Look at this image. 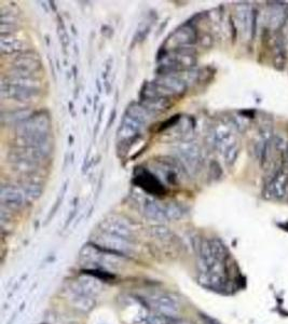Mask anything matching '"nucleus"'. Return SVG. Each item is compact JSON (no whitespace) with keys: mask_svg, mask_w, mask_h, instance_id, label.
<instances>
[{"mask_svg":"<svg viewBox=\"0 0 288 324\" xmlns=\"http://www.w3.org/2000/svg\"><path fill=\"white\" fill-rule=\"evenodd\" d=\"M67 297L75 309L81 313L91 312L94 309L96 304L94 297L84 294V293L75 289L72 285H69V288L67 289Z\"/></svg>","mask_w":288,"mask_h":324,"instance_id":"nucleus-17","label":"nucleus"},{"mask_svg":"<svg viewBox=\"0 0 288 324\" xmlns=\"http://www.w3.org/2000/svg\"><path fill=\"white\" fill-rule=\"evenodd\" d=\"M145 125L143 122L132 117L127 113L123 115L120 121V126L117 131V140L119 143L131 142L142 132Z\"/></svg>","mask_w":288,"mask_h":324,"instance_id":"nucleus-12","label":"nucleus"},{"mask_svg":"<svg viewBox=\"0 0 288 324\" xmlns=\"http://www.w3.org/2000/svg\"><path fill=\"white\" fill-rule=\"evenodd\" d=\"M20 186L22 190L24 191L26 198L30 201H36L43 194L42 184L34 180V177H26V180L23 181L20 184Z\"/></svg>","mask_w":288,"mask_h":324,"instance_id":"nucleus-22","label":"nucleus"},{"mask_svg":"<svg viewBox=\"0 0 288 324\" xmlns=\"http://www.w3.org/2000/svg\"><path fill=\"white\" fill-rule=\"evenodd\" d=\"M178 161L181 162L186 171L192 174L200 171L203 162L201 147L194 142H182L176 146Z\"/></svg>","mask_w":288,"mask_h":324,"instance_id":"nucleus-5","label":"nucleus"},{"mask_svg":"<svg viewBox=\"0 0 288 324\" xmlns=\"http://www.w3.org/2000/svg\"><path fill=\"white\" fill-rule=\"evenodd\" d=\"M42 71L41 60L34 51L27 50L18 54L12 62V66L7 76L20 77V78H36L38 74Z\"/></svg>","mask_w":288,"mask_h":324,"instance_id":"nucleus-2","label":"nucleus"},{"mask_svg":"<svg viewBox=\"0 0 288 324\" xmlns=\"http://www.w3.org/2000/svg\"><path fill=\"white\" fill-rule=\"evenodd\" d=\"M97 103H98V95H95V97H94V111H96Z\"/></svg>","mask_w":288,"mask_h":324,"instance_id":"nucleus-39","label":"nucleus"},{"mask_svg":"<svg viewBox=\"0 0 288 324\" xmlns=\"http://www.w3.org/2000/svg\"><path fill=\"white\" fill-rule=\"evenodd\" d=\"M41 89H33L19 84H13L2 79L0 82V95L3 98L12 99L17 102H27L40 95Z\"/></svg>","mask_w":288,"mask_h":324,"instance_id":"nucleus-8","label":"nucleus"},{"mask_svg":"<svg viewBox=\"0 0 288 324\" xmlns=\"http://www.w3.org/2000/svg\"><path fill=\"white\" fill-rule=\"evenodd\" d=\"M50 131L51 118L46 112H37L32 117L14 127V134L17 137L50 135Z\"/></svg>","mask_w":288,"mask_h":324,"instance_id":"nucleus-3","label":"nucleus"},{"mask_svg":"<svg viewBox=\"0 0 288 324\" xmlns=\"http://www.w3.org/2000/svg\"><path fill=\"white\" fill-rule=\"evenodd\" d=\"M12 171L24 177H36L41 170V164H36V162L30 161H15L9 164Z\"/></svg>","mask_w":288,"mask_h":324,"instance_id":"nucleus-21","label":"nucleus"},{"mask_svg":"<svg viewBox=\"0 0 288 324\" xmlns=\"http://www.w3.org/2000/svg\"><path fill=\"white\" fill-rule=\"evenodd\" d=\"M146 323H148V324H191L190 322L178 318V317H176V318L164 317V315H161L159 313L147 317Z\"/></svg>","mask_w":288,"mask_h":324,"instance_id":"nucleus-26","label":"nucleus"},{"mask_svg":"<svg viewBox=\"0 0 288 324\" xmlns=\"http://www.w3.org/2000/svg\"><path fill=\"white\" fill-rule=\"evenodd\" d=\"M20 19L17 12L10 10L9 8L3 7L0 10V24H11L18 25Z\"/></svg>","mask_w":288,"mask_h":324,"instance_id":"nucleus-29","label":"nucleus"},{"mask_svg":"<svg viewBox=\"0 0 288 324\" xmlns=\"http://www.w3.org/2000/svg\"><path fill=\"white\" fill-rule=\"evenodd\" d=\"M144 213L148 219L155 222H165L164 203L154 199H146L144 203Z\"/></svg>","mask_w":288,"mask_h":324,"instance_id":"nucleus-20","label":"nucleus"},{"mask_svg":"<svg viewBox=\"0 0 288 324\" xmlns=\"http://www.w3.org/2000/svg\"><path fill=\"white\" fill-rule=\"evenodd\" d=\"M150 29H151V22L150 21H144L143 23H141V25L138 26L137 28V32L134 36V42H142L146 39V37L148 36V34L150 33Z\"/></svg>","mask_w":288,"mask_h":324,"instance_id":"nucleus-31","label":"nucleus"},{"mask_svg":"<svg viewBox=\"0 0 288 324\" xmlns=\"http://www.w3.org/2000/svg\"><path fill=\"white\" fill-rule=\"evenodd\" d=\"M287 158H288V150H287Z\"/></svg>","mask_w":288,"mask_h":324,"instance_id":"nucleus-41","label":"nucleus"},{"mask_svg":"<svg viewBox=\"0 0 288 324\" xmlns=\"http://www.w3.org/2000/svg\"><path fill=\"white\" fill-rule=\"evenodd\" d=\"M146 324H148V323H146Z\"/></svg>","mask_w":288,"mask_h":324,"instance_id":"nucleus-42","label":"nucleus"},{"mask_svg":"<svg viewBox=\"0 0 288 324\" xmlns=\"http://www.w3.org/2000/svg\"><path fill=\"white\" fill-rule=\"evenodd\" d=\"M57 34L60 38V42L62 44V47H63V51L64 53H67V48L69 44V36L63 22V19H62L60 15H57Z\"/></svg>","mask_w":288,"mask_h":324,"instance_id":"nucleus-30","label":"nucleus"},{"mask_svg":"<svg viewBox=\"0 0 288 324\" xmlns=\"http://www.w3.org/2000/svg\"><path fill=\"white\" fill-rule=\"evenodd\" d=\"M26 196L21 187L15 185L4 184L0 188V201L8 210H20L26 203Z\"/></svg>","mask_w":288,"mask_h":324,"instance_id":"nucleus-10","label":"nucleus"},{"mask_svg":"<svg viewBox=\"0 0 288 324\" xmlns=\"http://www.w3.org/2000/svg\"><path fill=\"white\" fill-rule=\"evenodd\" d=\"M124 257L107 252L98 246L88 243L80 251V261L92 270H113L122 265Z\"/></svg>","mask_w":288,"mask_h":324,"instance_id":"nucleus-1","label":"nucleus"},{"mask_svg":"<svg viewBox=\"0 0 288 324\" xmlns=\"http://www.w3.org/2000/svg\"><path fill=\"white\" fill-rule=\"evenodd\" d=\"M164 212L166 221H178L185 215V209L176 202L164 203Z\"/></svg>","mask_w":288,"mask_h":324,"instance_id":"nucleus-25","label":"nucleus"},{"mask_svg":"<svg viewBox=\"0 0 288 324\" xmlns=\"http://www.w3.org/2000/svg\"><path fill=\"white\" fill-rule=\"evenodd\" d=\"M180 120H181V115L172 116V117H170L169 119H167L166 121H164L162 123L161 127H160V131H164V130H167L169 128L176 126Z\"/></svg>","mask_w":288,"mask_h":324,"instance_id":"nucleus-33","label":"nucleus"},{"mask_svg":"<svg viewBox=\"0 0 288 324\" xmlns=\"http://www.w3.org/2000/svg\"><path fill=\"white\" fill-rule=\"evenodd\" d=\"M116 114H117V111H116V110H113V111L111 112L110 118H109V121H108V126H107V128H110V126H111V122H113V120H114V118H116Z\"/></svg>","mask_w":288,"mask_h":324,"instance_id":"nucleus-37","label":"nucleus"},{"mask_svg":"<svg viewBox=\"0 0 288 324\" xmlns=\"http://www.w3.org/2000/svg\"><path fill=\"white\" fill-rule=\"evenodd\" d=\"M209 243H211V249L214 256L218 260L224 263L225 258H227L228 252H227V248H225V245L222 243V241H220L219 239H212V240H209Z\"/></svg>","mask_w":288,"mask_h":324,"instance_id":"nucleus-28","label":"nucleus"},{"mask_svg":"<svg viewBox=\"0 0 288 324\" xmlns=\"http://www.w3.org/2000/svg\"><path fill=\"white\" fill-rule=\"evenodd\" d=\"M211 144L213 147L220 151L222 156L232 147L238 145L237 138L231 130L225 126H217L211 132Z\"/></svg>","mask_w":288,"mask_h":324,"instance_id":"nucleus-11","label":"nucleus"},{"mask_svg":"<svg viewBox=\"0 0 288 324\" xmlns=\"http://www.w3.org/2000/svg\"><path fill=\"white\" fill-rule=\"evenodd\" d=\"M152 81L164 89L172 98L176 96H182L187 91V88H188L186 79L182 78L180 75L158 76Z\"/></svg>","mask_w":288,"mask_h":324,"instance_id":"nucleus-15","label":"nucleus"},{"mask_svg":"<svg viewBox=\"0 0 288 324\" xmlns=\"http://www.w3.org/2000/svg\"><path fill=\"white\" fill-rule=\"evenodd\" d=\"M104 108H105V106H104V105H102V107H100V111H99V113H98V120H97L96 129H94V135H96V134H97L98 130H99V125H100V121H102V116H103Z\"/></svg>","mask_w":288,"mask_h":324,"instance_id":"nucleus-35","label":"nucleus"},{"mask_svg":"<svg viewBox=\"0 0 288 324\" xmlns=\"http://www.w3.org/2000/svg\"><path fill=\"white\" fill-rule=\"evenodd\" d=\"M209 171H211V175L214 180H219L222 175V170L219 164L216 161H212L211 166H209Z\"/></svg>","mask_w":288,"mask_h":324,"instance_id":"nucleus-34","label":"nucleus"},{"mask_svg":"<svg viewBox=\"0 0 288 324\" xmlns=\"http://www.w3.org/2000/svg\"><path fill=\"white\" fill-rule=\"evenodd\" d=\"M134 181L139 187H142L151 195L161 196L165 192V188L158 179V176H155L153 173L147 171L145 169L138 168Z\"/></svg>","mask_w":288,"mask_h":324,"instance_id":"nucleus-14","label":"nucleus"},{"mask_svg":"<svg viewBox=\"0 0 288 324\" xmlns=\"http://www.w3.org/2000/svg\"><path fill=\"white\" fill-rule=\"evenodd\" d=\"M35 112L30 108H15L11 111H3L2 112V125L3 126H10V127H17L20 123L24 122L28 118L32 117Z\"/></svg>","mask_w":288,"mask_h":324,"instance_id":"nucleus-18","label":"nucleus"},{"mask_svg":"<svg viewBox=\"0 0 288 324\" xmlns=\"http://www.w3.org/2000/svg\"><path fill=\"white\" fill-rule=\"evenodd\" d=\"M99 231L113 237H118L124 240L133 242L134 231L129 223L118 215L108 216L99 224Z\"/></svg>","mask_w":288,"mask_h":324,"instance_id":"nucleus-7","label":"nucleus"},{"mask_svg":"<svg viewBox=\"0 0 288 324\" xmlns=\"http://www.w3.org/2000/svg\"><path fill=\"white\" fill-rule=\"evenodd\" d=\"M150 234L153 238L158 239L160 241L163 242H168L172 241L174 238V234L170 231L167 227L162 226V225H155L150 228Z\"/></svg>","mask_w":288,"mask_h":324,"instance_id":"nucleus-27","label":"nucleus"},{"mask_svg":"<svg viewBox=\"0 0 288 324\" xmlns=\"http://www.w3.org/2000/svg\"><path fill=\"white\" fill-rule=\"evenodd\" d=\"M90 243L122 257L130 255V254L133 252V244H132L131 241L124 240V239L113 237L104 233H99L98 235H95V237H93L90 240Z\"/></svg>","mask_w":288,"mask_h":324,"instance_id":"nucleus-6","label":"nucleus"},{"mask_svg":"<svg viewBox=\"0 0 288 324\" xmlns=\"http://www.w3.org/2000/svg\"><path fill=\"white\" fill-rule=\"evenodd\" d=\"M202 320H203V324H219L209 317H202Z\"/></svg>","mask_w":288,"mask_h":324,"instance_id":"nucleus-36","label":"nucleus"},{"mask_svg":"<svg viewBox=\"0 0 288 324\" xmlns=\"http://www.w3.org/2000/svg\"><path fill=\"white\" fill-rule=\"evenodd\" d=\"M27 51L26 43L17 36H0V52L3 56H12Z\"/></svg>","mask_w":288,"mask_h":324,"instance_id":"nucleus-19","label":"nucleus"},{"mask_svg":"<svg viewBox=\"0 0 288 324\" xmlns=\"http://www.w3.org/2000/svg\"><path fill=\"white\" fill-rule=\"evenodd\" d=\"M71 285L75 289L84 293V294H87V295L92 296L94 298H96L103 291L102 280L90 273L82 275L81 277L78 278L75 282H73Z\"/></svg>","mask_w":288,"mask_h":324,"instance_id":"nucleus-16","label":"nucleus"},{"mask_svg":"<svg viewBox=\"0 0 288 324\" xmlns=\"http://www.w3.org/2000/svg\"><path fill=\"white\" fill-rule=\"evenodd\" d=\"M263 196L269 200H283L288 196V176L283 169L271 175L264 186Z\"/></svg>","mask_w":288,"mask_h":324,"instance_id":"nucleus-9","label":"nucleus"},{"mask_svg":"<svg viewBox=\"0 0 288 324\" xmlns=\"http://www.w3.org/2000/svg\"><path fill=\"white\" fill-rule=\"evenodd\" d=\"M239 24L241 29L244 34H252V25H253V11H250L247 8H241L237 13Z\"/></svg>","mask_w":288,"mask_h":324,"instance_id":"nucleus-24","label":"nucleus"},{"mask_svg":"<svg viewBox=\"0 0 288 324\" xmlns=\"http://www.w3.org/2000/svg\"><path fill=\"white\" fill-rule=\"evenodd\" d=\"M73 71H74V75H75V79H77V67L76 66L73 67Z\"/></svg>","mask_w":288,"mask_h":324,"instance_id":"nucleus-40","label":"nucleus"},{"mask_svg":"<svg viewBox=\"0 0 288 324\" xmlns=\"http://www.w3.org/2000/svg\"><path fill=\"white\" fill-rule=\"evenodd\" d=\"M239 153H240V146L238 144V145L235 146V147H232L231 149H229L223 155L225 164H227L228 166H232L236 162V160L238 159Z\"/></svg>","mask_w":288,"mask_h":324,"instance_id":"nucleus-32","label":"nucleus"},{"mask_svg":"<svg viewBox=\"0 0 288 324\" xmlns=\"http://www.w3.org/2000/svg\"><path fill=\"white\" fill-rule=\"evenodd\" d=\"M126 113L130 116H132V117L139 120L141 122H143L144 125L146 126L148 122H149L155 115L157 114H154L152 112H150L149 110H148V108H146L142 103H131L128 108H127V111Z\"/></svg>","mask_w":288,"mask_h":324,"instance_id":"nucleus-23","label":"nucleus"},{"mask_svg":"<svg viewBox=\"0 0 288 324\" xmlns=\"http://www.w3.org/2000/svg\"><path fill=\"white\" fill-rule=\"evenodd\" d=\"M199 41L198 30L192 23L187 22L170 34L163 43L161 49L168 52L181 48H192Z\"/></svg>","mask_w":288,"mask_h":324,"instance_id":"nucleus-4","label":"nucleus"},{"mask_svg":"<svg viewBox=\"0 0 288 324\" xmlns=\"http://www.w3.org/2000/svg\"><path fill=\"white\" fill-rule=\"evenodd\" d=\"M152 307L157 313L170 318L178 317L182 311L180 302L169 294H162L152 298Z\"/></svg>","mask_w":288,"mask_h":324,"instance_id":"nucleus-13","label":"nucleus"},{"mask_svg":"<svg viewBox=\"0 0 288 324\" xmlns=\"http://www.w3.org/2000/svg\"><path fill=\"white\" fill-rule=\"evenodd\" d=\"M96 87H97V90L99 93H102V86H100V82L98 79H96Z\"/></svg>","mask_w":288,"mask_h":324,"instance_id":"nucleus-38","label":"nucleus"}]
</instances>
